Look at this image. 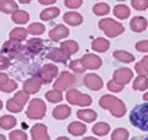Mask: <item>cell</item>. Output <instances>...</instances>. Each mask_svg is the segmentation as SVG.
Instances as JSON below:
<instances>
[{
  "label": "cell",
  "mask_w": 148,
  "mask_h": 140,
  "mask_svg": "<svg viewBox=\"0 0 148 140\" xmlns=\"http://www.w3.org/2000/svg\"><path fill=\"white\" fill-rule=\"evenodd\" d=\"M61 48L72 55V54H75L78 50H79V46H78L75 41H66V42H62L61 43Z\"/></svg>",
  "instance_id": "obj_33"
},
{
  "label": "cell",
  "mask_w": 148,
  "mask_h": 140,
  "mask_svg": "<svg viewBox=\"0 0 148 140\" xmlns=\"http://www.w3.org/2000/svg\"><path fill=\"white\" fill-rule=\"evenodd\" d=\"M114 58L122 63H133L135 62V55L126 52V50H115L112 53Z\"/></svg>",
  "instance_id": "obj_24"
},
{
  "label": "cell",
  "mask_w": 148,
  "mask_h": 140,
  "mask_svg": "<svg viewBox=\"0 0 148 140\" xmlns=\"http://www.w3.org/2000/svg\"><path fill=\"white\" fill-rule=\"evenodd\" d=\"M77 117L80 120H84L86 123H91L98 118V113L94 109H79L77 112Z\"/></svg>",
  "instance_id": "obj_19"
},
{
  "label": "cell",
  "mask_w": 148,
  "mask_h": 140,
  "mask_svg": "<svg viewBox=\"0 0 148 140\" xmlns=\"http://www.w3.org/2000/svg\"><path fill=\"white\" fill-rule=\"evenodd\" d=\"M0 140H6V138H5V135L0 134Z\"/></svg>",
  "instance_id": "obj_54"
},
{
  "label": "cell",
  "mask_w": 148,
  "mask_h": 140,
  "mask_svg": "<svg viewBox=\"0 0 148 140\" xmlns=\"http://www.w3.org/2000/svg\"><path fill=\"white\" fill-rule=\"evenodd\" d=\"M27 30L22 29V27H16V29L11 30V32L9 33V38L10 41H17V42H21V41H25L26 37H27Z\"/></svg>",
  "instance_id": "obj_23"
},
{
  "label": "cell",
  "mask_w": 148,
  "mask_h": 140,
  "mask_svg": "<svg viewBox=\"0 0 148 140\" xmlns=\"http://www.w3.org/2000/svg\"><path fill=\"white\" fill-rule=\"evenodd\" d=\"M40 4H42V5H51V4H54L56 0H38Z\"/></svg>",
  "instance_id": "obj_49"
},
{
  "label": "cell",
  "mask_w": 148,
  "mask_h": 140,
  "mask_svg": "<svg viewBox=\"0 0 148 140\" xmlns=\"http://www.w3.org/2000/svg\"><path fill=\"white\" fill-rule=\"evenodd\" d=\"M11 20L15 22V23H18V25H22V23H26L29 22L30 20V15L27 11H24V10H17L14 11L11 14Z\"/></svg>",
  "instance_id": "obj_22"
},
{
  "label": "cell",
  "mask_w": 148,
  "mask_h": 140,
  "mask_svg": "<svg viewBox=\"0 0 148 140\" xmlns=\"http://www.w3.org/2000/svg\"><path fill=\"white\" fill-rule=\"evenodd\" d=\"M32 140H51L47 133V127L42 123H37L31 128Z\"/></svg>",
  "instance_id": "obj_14"
},
{
  "label": "cell",
  "mask_w": 148,
  "mask_h": 140,
  "mask_svg": "<svg viewBox=\"0 0 148 140\" xmlns=\"http://www.w3.org/2000/svg\"><path fill=\"white\" fill-rule=\"evenodd\" d=\"M75 76L73 75V74L68 73V71H62L61 75L58 76V79L54 81V90H58V91H63L68 88L69 86H72L75 84Z\"/></svg>",
  "instance_id": "obj_8"
},
{
  "label": "cell",
  "mask_w": 148,
  "mask_h": 140,
  "mask_svg": "<svg viewBox=\"0 0 148 140\" xmlns=\"http://www.w3.org/2000/svg\"><path fill=\"white\" fill-rule=\"evenodd\" d=\"M58 68L54 64H45L42 65L36 73V77L41 81V84H49L53 81V79L57 76Z\"/></svg>",
  "instance_id": "obj_6"
},
{
  "label": "cell",
  "mask_w": 148,
  "mask_h": 140,
  "mask_svg": "<svg viewBox=\"0 0 148 140\" xmlns=\"http://www.w3.org/2000/svg\"><path fill=\"white\" fill-rule=\"evenodd\" d=\"M133 71L128 68H119L112 75V81L119 84L121 86H125L132 80Z\"/></svg>",
  "instance_id": "obj_9"
},
{
  "label": "cell",
  "mask_w": 148,
  "mask_h": 140,
  "mask_svg": "<svg viewBox=\"0 0 148 140\" xmlns=\"http://www.w3.org/2000/svg\"><path fill=\"white\" fill-rule=\"evenodd\" d=\"M68 35H69V30L64 25H57L48 32V37L53 42H58L66 38V37H68Z\"/></svg>",
  "instance_id": "obj_15"
},
{
  "label": "cell",
  "mask_w": 148,
  "mask_h": 140,
  "mask_svg": "<svg viewBox=\"0 0 148 140\" xmlns=\"http://www.w3.org/2000/svg\"><path fill=\"white\" fill-rule=\"evenodd\" d=\"M1 108H3V101L0 100V111H1Z\"/></svg>",
  "instance_id": "obj_55"
},
{
  "label": "cell",
  "mask_w": 148,
  "mask_h": 140,
  "mask_svg": "<svg viewBox=\"0 0 148 140\" xmlns=\"http://www.w3.org/2000/svg\"><path fill=\"white\" fill-rule=\"evenodd\" d=\"M80 60H82L83 65H84V68L89 69V70H96L103 65V60H101L100 57H98V55H95V54H90V53L84 54Z\"/></svg>",
  "instance_id": "obj_11"
},
{
  "label": "cell",
  "mask_w": 148,
  "mask_h": 140,
  "mask_svg": "<svg viewBox=\"0 0 148 140\" xmlns=\"http://www.w3.org/2000/svg\"><path fill=\"white\" fill-rule=\"evenodd\" d=\"M71 113H72V111H71V108H69V106H67V105H61V106L56 107V108L53 109L52 116H53V118L61 120V119L68 118V117L71 116Z\"/></svg>",
  "instance_id": "obj_20"
},
{
  "label": "cell",
  "mask_w": 148,
  "mask_h": 140,
  "mask_svg": "<svg viewBox=\"0 0 148 140\" xmlns=\"http://www.w3.org/2000/svg\"><path fill=\"white\" fill-rule=\"evenodd\" d=\"M143 100H145V101H148V92L143 95Z\"/></svg>",
  "instance_id": "obj_53"
},
{
  "label": "cell",
  "mask_w": 148,
  "mask_h": 140,
  "mask_svg": "<svg viewBox=\"0 0 148 140\" xmlns=\"http://www.w3.org/2000/svg\"><path fill=\"white\" fill-rule=\"evenodd\" d=\"M16 125V118L12 116H3L0 118V128L9 130L12 129Z\"/></svg>",
  "instance_id": "obj_29"
},
{
  "label": "cell",
  "mask_w": 148,
  "mask_h": 140,
  "mask_svg": "<svg viewBox=\"0 0 148 140\" xmlns=\"http://www.w3.org/2000/svg\"><path fill=\"white\" fill-rule=\"evenodd\" d=\"M108 88H109V91H111V92H120V91H122L123 86L119 85V84L114 82L112 80H111V81L108 82Z\"/></svg>",
  "instance_id": "obj_45"
},
{
  "label": "cell",
  "mask_w": 148,
  "mask_h": 140,
  "mask_svg": "<svg viewBox=\"0 0 148 140\" xmlns=\"http://www.w3.org/2000/svg\"><path fill=\"white\" fill-rule=\"evenodd\" d=\"M92 133L99 135V137H104V135L109 134L110 132V125L108 123H104V122H100V123H96L94 127H92Z\"/></svg>",
  "instance_id": "obj_31"
},
{
  "label": "cell",
  "mask_w": 148,
  "mask_h": 140,
  "mask_svg": "<svg viewBox=\"0 0 148 140\" xmlns=\"http://www.w3.org/2000/svg\"><path fill=\"white\" fill-rule=\"evenodd\" d=\"M1 53L9 55V57H11V58L20 59V58H22L25 55L26 48H25V46L21 44V42L8 41L1 47Z\"/></svg>",
  "instance_id": "obj_4"
},
{
  "label": "cell",
  "mask_w": 148,
  "mask_h": 140,
  "mask_svg": "<svg viewBox=\"0 0 148 140\" xmlns=\"http://www.w3.org/2000/svg\"><path fill=\"white\" fill-rule=\"evenodd\" d=\"M99 29L101 31H104V33L108 37H117L120 35H122L125 32V27L122 23H120L117 21H115L114 18H103L99 21Z\"/></svg>",
  "instance_id": "obj_3"
},
{
  "label": "cell",
  "mask_w": 148,
  "mask_h": 140,
  "mask_svg": "<svg viewBox=\"0 0 148 140\" xmlns=\"http://www.w3.org/2000/svg\"><path fill=\"white\" fill-rule=\"evenodd\" d=\"M46 99L51 103H58V102H61L63 100V93L62 91H58V90H51L46 93Z\"/></svg>",
  "instance_id": "obj_35"
},
{
  "label": "cell",
  "mask_w": 148,
  "mask_h": 140,
  "mask_svg": "<svg viewBox=\"0 0 148 140\" xmlns=\"http://www.w3.org/2000/svg\"><path fill=\"white\" fill-rule=\"evenodd\" d=\"M46 109H47V107H46L45 101L41 99H34L30 101L26 116L30 119H42L46 116Z\"/></svg>",
  "instance_id": "obj_5"
},
{
  "label": "cell",
  "mask_w": 148,
  "mask_h": 140,
  "mask_svg": "<svg viewBox=\"0 0 148 140\" xmlns=\"http://www.w3.org/2000/svg\"><path fill=\"white\" fill-rule=\"evenodd\" d=\"M132 140H148V135H140V137H135Z\"/></svg>",
  "instance_id": "obj_50"
},
{
  "label": "cell",
  "mask_w": 148,
  "mask_h": 140,
  "mask_svg": "<svg viewBox=\"0 0 148 140\" xmlns=\"http://www.w3.org/2000/svg\"><path fill=\"white\" fill-rule=\"evenodd\" d=\"M130 137V133L125 128H117L115 129L111 134V140H127Z\"/></svg>",
  "instance_id": "obj_36"
},
{
  "label": "cell",
  "mask_w": 148,
  "mask_h": 140,
  "mask_svg": "<svg viewBox=\"0 0 148 140\" xmlns=\"http://www.w3.org/2000/svg\"><path fill=\"white\" fill-rule=\"evenodd\" d=\"M17 88V82L15 80H9L6 84L0 86V91L3 92H12Z\"/></svg>",
  "instance_id": "obj_41"
},
{
  "label": "cell",
  "mask_w": 148,
  "mask_h": 140,
  "mask_svg": "<svg viewBox=\"0 0 148 140\" xmlns=\"http://www.w3.org/2000/svg\"><path fill=\"white\" fill-rule=\"evenodd\" d=\"M6 108H8V111L12 112V113H18V112L22 111V106L18 105L14 99H10L6 102Z\"/></svg>",
  "instance_id": "obj_40"
},
{
  "label": "cell",
  "mask_w": 148,
  "mask_h": 140,
  "mask_svg": "<svg viewBox=\"0 0 148 140\" xmlns=\"http://www.w3.org/2000/svg\"><path fill=\"white\" fill-rule=\"evenodd\" d=\"M136 49L138 52H148V41H141L136 44Z\"/></svg>",
  "instance_id": "obj_47"
},
{
  "label": "cell",
  "mask_w": 148,
  "mask_h": 140,
  "mask_svg": "<svg viewBox=\"0 0 148 140\" xmlns=\"http://www.w3.org/2000/svg\"><path fill=\"white\" fill-rule=\"evenodd\" d=\"M99 105L101 108L109 109L110 113L116 118H121L126 113V106H125L123 101L112 95H104L103 97H100Z\"/></svg>",
  "instance_id": "obj_2"
},
{
  "label": "cell",
  "mask_w": 148,
  "mask_h": 140,
  "mask_svg": "<svg viewBox=\"0 0 148 140\" xmlns=\"http://www.w3.org/2000/svg\"><path fill=\"white\" fill-rule=\"evenodd\" d=\"M135 70H136V73H138L142 76L148 75V55H146L141 62H138L135 65Z\"/></svg>",
  "instance_id": "obj_32"
},
{
  "label": "cell",
  "mask_w": 148,
  "mask_h": 140,
  "mask_svg": "<svg viewBox=\"0 0 148 140\" xmlns=\"http://www.w3.org/2000/svg\"><path fill=\"white\" fill-rule=\"evenodd\" d=\"M91 48L95 50V52H100V53H104L106 52L109 48H110V42L108 39L103 38V37H99L92 41L91 43Z\"/></svg>",
  "instance_id": "obj_21"
},
{
  "label": "cell",
  "mask_w": 148,
  "mask_h": 140,
  "mask_svg": "<svg viewBox=\"0 0 148 140\" xmlns=\"http://www.w3.org/2000/svg\"><path fill=\"white\" fill-rule=\"evenodd\" d=\"M82 4H83L82 0H66V1H64V5L69 9H77V7L82 6Z\"/></svg>",
  "instance_id": "obj_44"
},
{
  "label": "cell",
  "mask_w": 148,
  "mask_h": 140,
  "mask_svg": "<svg viewBox=\"0 0 148 140\" xmlns=\"http://www.w3.org/2000/svg\"><path fill=\"white\" fill-rule=\"evenodd\" d=\"M130 7L127 5H125V4H120V5H116L114 7V15L121 18V20H125V18H127L130 16Z\"/></svg>",
  "instance_id": "obj_28"
},
{
  "label": "cell",
  "mask_w": 148,
  "mask_h": 140,
  "mask_svg": "<svg viewBox=\"0 0 148 140\" xmlns=\"http://www.w3.org/2000/svg\"><path fill=\"white\" fill-rule=\"evenodd\" d=\"M63 21L68 23L71 26H79L80 23L83 22V16L78 12H74V11H69L66 12L63 16Z\"/></svg>",
  "instance_id": "obj_18"
},
{
  "label": "cell",
  "mask_w": 148,
  "mask_h": 140,
  "mask_svg": "<svg viewBox=\"0 0 148 140\" xmlns=\"http://www.w3.org/2000/svg\"><path fill=\"white\" fill-rule=\"evenodd\" d=\"M46 57H47L48 59H51L52 62L64 63V62H68V60L71 59L72 55L69 54L68 52H66L64 49H62V48H54V49L51 50V52H48Z\"/></svg>",
  "instance_id": "obj_13"
},
{
  "label": "cell",
  "mask_w": 148,
  "mask_h": 140,
  "mask_svg": "<svg viewBox=\"0 0 148 140\" xmlns=\"http://www.w3.org/2000/svg\"><path fill=\"white\" fill-rule=\"evenodd\" d=\"M68 132L72 135H74V137H79V135H83L86 132V127H85L84 123L73 122L68 125Z\"/></svg>",
  "instance_id": "obj_25"
},
{
  "label": "cell",
  "mask_w": 148,
  "mask_h": 140,
  "mask_svg": "<svg viewBox=\"0 0 148 140\" xmlns=\"http://www.w3.org/2000/svg\"><path fill=\"white\" fill-rule=\"evenodd\" d=\"M133 90H137V91H146L147 87H148V80H147V76H137L133 81Z\"/></svg>",
  "instance_id": "obj_30"
},
{
  "label": "cell",
  "mask_w": 148,
  "mask_h": 140,
  "mask_svg": "<svg viewBox=\"0 0 148 140\" xmlns=\"http://www.w3.org/2000/svg\"><path fill=\"white\" fill-rule=\"evenodd\" d=\"M12 99L15 100V101H16L20 106L24 107L26 102L30 100V96H29V93L25 92V91H18V92H16V93H15V96H14Z\"/></svg>",
  "instance_id": "obj_39"
},
{
  "label": "cell",
  "mask_w": 148,
  "mask_h": 140,
  "mask_svg": "<svg viewBox=\"0 0 148 140\" xmlns=\"http://www.w3.org/2000/svg\"><path fill=\"white\" fill-rule=\"evenodd\" d=\"M83 140H98V139L94 138V137H88V138H84Z\"/></svg>",
  "instance_id": "obj_51"
},
{
  "label": "cell",
  "mask_w": 148,
  "mask_h": 140,
  "mask_svg": "<svg viewBox=\"0 0 148 140\" xmlns=\"http://www.w3.org/2000/svg\"><path fill=\"white\" fill-rule=\"evenodd\" d=\"M26 52L30 53L32 55H37L40 54L45 48V41L41 38H31L27 41V43L25 46Z\"/></svg>",
  "instance_id": "obj_12"
},
{
  "label": "cell",
  "mask_w": 148,
  "mask_h": 140,
  "mask_svg": "<svg viewBox=\"0 0 148 140\" xmlns=\"http://www.w3.org/2000/svg\"><path fill=\"white\" fill-rule=\"evenodd\" d=\"M17 10V3L12 0H0V11L4 14H12Z\"/></svg>",
  "instance_id": "obj_26"
},
{
  "label": "cell",
  "mask_w": 148,
  "mask_h": 140,
  "mask_svg": "<svg viewBox=\"0 0 148 140\" xmlns=\"http://www.w3.org/2000/svg\"><path fill=\"white\" fill-rule=\"evenodd\" d=\"M130 122L133 127L148 132V102L135 106L130 112Z\"/></svg>",
  "instance_id": "obj_1"
},
{
  "label": "cell",
  "mask_w": 148,
  "mask_h": 140,
  "mask_svg": "<svg viewBox=\"0 0 148 140\" xmlns=\"http://www.w3.org/2000/svg\"><path fill=\"white\" fill-rule=\"evenodd\" d=\"M10 79L8 77V75L6 74H4V73H0V86L1 85H4V84H6Z\"/></svg>",
  "instance_id": "obj_48"
},
{
  "label": "cell",
  "mask_w": 148,
  "mask_h": 140,
  "mask_svg": "<svg viewBox=\"0 0 148 140\" xmlns=\"http://www.w3.org/2000/svg\"><path fill=\"white\" fill-rule=\"evenodd\" d=\"M131 5L133 9H136V10L142 11L148 7V0H132Z\"/></svg>",
  "instance_id": "obj_43"
},
{
  "label": "cell",
  "mask_w": 148,
  "mask_h": 140,
  "mask_svg": "<svg viewBox=\"0 0 148 140\" xmlns=\"http://www.w3.org/2000/svg\"><path fill=\"white\" fill-rule=\"evenodd\" d=\"M27 32L34 36H38V35H42L45 32V25L43 23H40V22H35V23H31L27 27Z\"/></svg>",
  "instance_id": "obj_37"
},
{
  "label": "cell",
  "mask_w": 148,
  "mask_h": 140,
  "mask_svg": "<svg viewBox=\"0 0 148 140\" xmlns=\"http://www.w3.org/2000/svg\"><path fill=\"white\" fill-rule=\"evenodd\" d=\"M92 12L98 16L108 15V14L110 12V6L106 3H98L92 6Z\"/></svg>",
  "instance_id": "obj_34"
},
{
  "label": "cell",
  "mask_w": 148,
  "mask_h": 140,
  "mask_svg": "<svg viewBox=\"0 0 148 140\" xmlns=\"http://www.w3.org/2000/svg\"><path fill=\"white\" fill-rule=\"evenodd\" d=\"M69 69L72 70V71L74 73H77V74H83L85 71V68H84V65H83L82 63V60L80 59H75V60H72L71 63H69Z\"/></svg>",
  "instance_id": "obj_38"
},
{
  "label": "cell",
  "mask_w": 148,
  "mask_h": 140,
  "mask_svg": "<svg viewBox=\"0 0 148 140\" xmlns=\"http://www.w3.org/2000/svg\"><path fill=\"white\" fill-rule=\"evenodd\" d=\"M41 86H42L41 81L36 76H32L30 79H27V80L24 82V91L27 92L29 95L30 93H36V92L40 91Z\"/></svg>",
  "instance_id": "obj_16"
},
{
  "label": "cell",
  "mask_w": 148,
  "mask_h": 140,
  "mask_svg": "<svg viewBox=\"0 0 148 140\" xmlns=\"http://www.w3.org/2000/svg\"><path fill=\"white\" fill-rule=\"evenodd\" d=\"M57 140H71V139H68L67 137H59Z\"/></svg>",
  "instance_id": "obj_52"
},
{
  "label": "cell",
  "mask_w": 148,
  "mask_h": 140,
  "mask_svg": "<svg viewBox=\"0 0 148 140\" xmlns=\"http://www.w3.org/2000/svg\"><path fill=\"white\" fill-rule=\"evenodd\" d=\"M148 26V22L145 17L142 16H135L132 18L131 21H130V27H131V30L133 32H137V33H140V32H143Z\"/></svg>",
  "instance_id": "obj_17"
},
{
  "label": "cell",
  "mask_w": 148,
  "mask_h": 140,
  "mask_svg": "<svg viewBox=\"0 0 148 140\" xmlns=\"http://www.w3.org/2000/svg\"><path fill=\"white\" fill-rule=\"evenodd\" d=\"M10 67V60L5 55H0V70H5Z\"/></svg>",
  "instance_id": "obj_46"
},
{
  "label": "cell",
  "mask_w": 148,
  "mask_h": 140,
  "mask_svg": "<svg viewBox=\"0 0 148 140\" xmlns=\"http://www.w3.org/2000/svg\"><path fill=\"white\" fill-rule=\"evenodd\" d=\"M58 15H59L58 7H48V9H46V10L41 11L40 18L42 21H49V20H53L54 17H57Z\"/></svg>",
  "instance_id": "obj_27"
},
{
  "label": "cell",
  "mask_w": 148,
  "mask_h": 140,
  "mask_svg": "<svg viewBox=\"0 0 148 140\" xmlns=\"http://www.w3.org/2000/svg\"><path fill=\"white\" fill-rule=\"evenodd\" d=\"M66 99L71 105H78V106H90L91 105V97L89 95H85V93L79 92L75 88H71L68 90L66 93Z\"/></svg>",
  "instance_id": "obj_7"
},
{
  "label": "cell",
  "mask_w": 148,
  "mask_h": 140,
  "mask_svg": "<svg viewBox=\"0 0 148 140\" xmlns=\"http://www.w3.org/2000/svg\"><path fill=\"white\" fill-rule=\"evenodd\" d=\"M84 85L92 91H99L104 86V81L99 75L96 74H86L84 76Z\"/></svg>",
  "instance_id": "obj_10"
},
{
  "label": "cell",
  "mask_w": 148,
  "mask_h": 140,
  "mask_svg": "<svg viewBox=\"0 0 148 140\" xmlns=\"http://www.w3.org/2000/svg\"><path fill=\"white\" fill-rule=\"evenodd\" d=\"M10 140H27V134L22 130H12L9 134Z\"/></svg>",
  "instance_id": "obj_42"
}]
</instances>
